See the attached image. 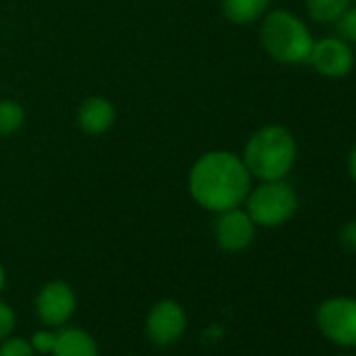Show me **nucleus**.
Masks as SVG:
<instances>
[{
	"label": "nucleus",
	"instance_id": "1",
	"mask_svg": "<svg viewBox=\"0 0 356 356\" xmlns=\"http://www.w3.org/2000/svg\"><path fill=\"white\" fill-rule=\"evenodd\" d=\"M187 187L200 208L220 214L245 202L252 189V174L237 153L214 149L195 159Z\"/></svg>",
	"mask_w": 356,
	"mask_h": 356
},
{
	"label": "nucleus",
	"instance_id": "2",
	"mask_svg": "<svg viewBox=\"0 0 356 356\" xmlns=\"http://www.w3.org/2000/svg\"><path fill=\"white\" fill-rule=\"evenodd\" d=\"M241 159L252 178L283 181L296 165L298 143L285 126H262L248 138Z\"/></svg>",
	"mask_w": 356,
	"mask_h": 356
},
{
	"label": "nucleus",
	"instance_id": "3",
	"mask_svg": "<svg viewBox=\"0 0 356 356\" xmlns=\"http://www.w3.org/2000/svg\"><path fill=\"white\" fill-rule=\"evenodd\" d=\"M260 42L270 59L285 65H296L308 61L314 38L298 15L277 9L262 17Z\"/></svg>",
	"mask_w": 356,
	"mask_h": 356
},
{
	"label": "nucleus",
	"instance_id": "4",
	"mask_svg": "<svg viewBox=\"0 0 356 356\" xmlns=\"http://www.w3.org/2000/svg\"><path fill=\"white\" fill-rule=\"evenodd\" d=\"M245 212L256 227L275 229L293 218L298 212V195L291 185L283 181H260L245 197Z\"/></svg>",
	"mask_w": 356,
	"mask_h": 356
},
{
	"label": "nucleus",
	"instance_id": "5",
	"mask_svg": "<svg viewBox=\"0 0 356 356\" xmlns=\"http://www.w3.org/2000/svg\"><path fill=\"white\" fill-rule=\"evenodd\" d=\"M316 327L331 343L352 350L356 348V298L333 296L318 304L314 314Z\"/></svg>",
	"mask_w": 356,
	"mask_h": 356
},
{
	"label": "nucleus",
	"instance_id": "6",
	"mask_svg": "<svg viewBox=\"0 0 356 356\" xmlns=\"http://www.w3.org/2000/svg\"><path fill=\"white\" fill-rule=\"evenodd\" d=\"M147 337L157 348H170L187 331V312L174 300H159L147 312Z\"/></svg>",
	"mask_w": 356,
	"mask_h": 356
},
{
	"label": "nucleus",
	"instance_id": "7",
	"mask_svg": "<svg viewBox=\"0 0 356 356\" xmlns=\"http://www.w3.org/2000/svg\"><path fill=\"white\" fill-rule=\"evenodd\" d=\"M76 291L65 281H49L36 296V314L44 327H63L76 312Z\"/></svg>",
	"mask_w": 356,
	"mask_h": 356
},
{
	"label": "nucleus",
	"instance_id": "8",
	"mask_svg": "<svg viewBox=\"0 0 356 356\" xmlns=\"http://www.w3.org/2000/svg\"><path fill=\"white\" fill-rule=\"evenodd\" d=\"M214 239L220 250L229 254H239L248 250L256 239V225L245 210L233 208L220 212L214 222Z\"/></svg>",
	"mask_w": 356,
	"mask_h": 356
},
{
	"label": "nucleus",
	"instance_id": "9",
	"mask_svg": "<svg viewBox=\"0 0 356 356\" xmlns=\"http://www.w3.org/2000/svg\"><path fill=\"white\" fill-rule=\"evenodd\" d=\"M312 67L327 78H343L354 67V53L346 40L337 38H323L314 40L312 53L308 57Z\"/></svg>",
	"mask_w": 356,
	"mask_h": 356
},
{
	"label": "nucleus",
	"instance_id": "10",
	"mask_svg": "<svg viewBox=\"0 0 356 356\" xmlns=\"http://www.w3.org/2000/svg\"><path fill=\"white\" fill-rule=\"evenodd\" d=\"M115 120H118L115 105L109 99L99 97V95L84 99L76 113L78 128L86 136H103L105 132H109L113 128Z\"/></svg>",
	"mask_w": 356,
	"mask_h": 356
},
{
	"label": "nucleus",
	"instance_id": "11",
	"mask_svg": "<svg viewBox=\"0 0 356 356\" xmlns=\"http://www.w3.org/2000/svg\"><path fill=\"white\" fill-rule=\"evenodd\" d=\"M53 356H99L95 337L80 327H63L57 331Z\"/></svg>",
	"mask_w": 356,
	"mask_h": 356
},
{
	"label": "nucleus",
	"instance_id": "12",
	"mask_svg": "<svg viewBox=\"0 0 356 356\" xmlns=\"http://www.w3.org/2000/svg\"><path fill=\"white\" fill-rule=\"evenodd\" d=\"M270 0H220L225 19L235 26H252L268 13Z\"/></svg>",
	"mask_w": 356,
	"mask_h": 356
},
{
	"label": "nucleus",
	"instance_id": "13",
	"mask_svg": "<svg viewBox=\"0 0 356 356\" xmlns=\"http://www.w3.org/2000/svg\"><path fill=\"white\" fill-rule=\"evenodd\" d=\"M350 7H352V0H306L308 17L321 26L335 24Z\"/></svg>",
	"mask_w": 356,
	"mask_h": 356
},
{
	"label": "nucleus",
	"instance_id": "14",
	"mask_svg": "<svg viewBox=\"0 0 356 356\" xmlns=\"http://www.w3.org/2000/svg\"><path fill=\"white\" fill-rule=\"evenodd\" d=\"M26 124V109L17 99H0V138L13 136Z\"/></svg>",
	"mask_w": 356,
	"mask_h": 356
},
{
	"label": "nucleus",
	"instance_id": "15",
	"mask_svg": "<svg viewBox=\"0 0 356 356\" xmlns=\"http://www.w3.org/2000/svg\"><path fill=\"white\" fill-rule=\"evenodd\" d=\"M337 36L348 44H356V7H350L337 22H335Z\"/></svg>",
	"mask_w": 356,
	"mask_h": 356
},
{
	"label": "nucleus",
	"instance_id": "16",
	"mask_svg": "<svg viewBox=\"0 0 356 356\" xmlns=\"http://www.w3.org/2000/svg\"><path fill=\"white\" fill-rule=\"evenodd\" d=\"M34 348L30 339L26 337H5L3 346H0V356H34Z\"/></svg>",
	"mask_w": 356,
	"mask_h": 356
},
{
	"label": "nucleus",
	"instance_id": "17",
	"mask_svg": "<svg viewBox=\"0 0 356 356\" xmlns=\"http://www.w3.org/2000/svg\"><path fill=\"white\" fill-rule=\"evenodd\" d=\"M55 339H57V331H53V329L49 327V329L36 331V333L30 337V343H32V348H34L36 354H51L53 348H55Z\"/></svg>",
	"mask_w": 356,
	"mask_h": 356
},
{
	"label": "nucleus",
	"instance_id": "18",
	"mask_svg": "<svg viewBox=\"0 0 356 356\" xmlns=\"http://www.w3.org/2000/svg\"><path fill=\"white\" fill-rule=\"evenodd\" d=\"M15 327H17V314L13 306L7 304L5 300H0V339L13 335Z\"/></svg>",
	"mask_w": 356,
	"mask_h": 356
},
{
	"label": "nucleus",
	"instance_id": "19",
	"mask_svg": "<svg viewBox=\"0 0 356 356\" xmlns=\"http://www.w3.org/2000/svg\"><path fill=\"white\" fill-rule=\"evenodd\" d=\"M339 245L348 252H354L356 254V220H350L348 225H343L339 229Z\"/></svg>",
	"mask_w": 356,
	"mask_h": 356
},
{
	"label": "nucleus",
	"instance_id": "20",
	"mask_svg": "<svg viewBox=\"0 0 356 356\" xmlns=\"http://www.w3.org/2000/svg\"><path fill=\"white\" fill-rule=\"evenodd\" d=\"M348 170H350L352 181L356 183V145L352 147V151H350V155H348Z\"/></svg>",
	"mask_w": 356,
	"mask_h": 356
},
{
	"label": "nucleus",
	"instance_id": "21",
	"mask_svg": "<svg viewBox=\"0 0 356 356\" xmlns=\"http://www.w3.org/2000/svg\"><path fill=\"white\" fill-rule=\"evenodd\" d=\"M5 287H7V270H5L3 262H0V296H3Z\"/></svg>",
	"mask_w": 356,
	"mask_h": 356
},
{
	"label": "nucleus",
	"instance_id": "22",
	"mask_svg": "<svg viewBox=\"0 0 356 356\" xmlns=\"http://www.w3.org/2000/svg\"><path fill=\"white\" fill-rule=\"evenodd\" d=\"M339 356H356V354H339Z\"/></svg>",
	"mask_w": 356,
	"mask_h": 356
}]
</instances>
